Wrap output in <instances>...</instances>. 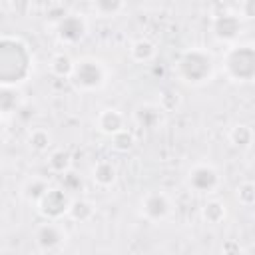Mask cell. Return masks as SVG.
Segmentation results:
<instances>
[{
    "label": "cell",
    "mask_w": 255,
    "mask_h": 255,
    "mask_svg": "<svg viewBox=\"0 0 255 255\" xmlns=\"http://www.w3.org/2000/svg\"><path fill=\"white\" fill-rule=\"evenodd\" d=\"M34 54L26 40L14 34L0 38V82L8 88H18L32 76Z\"/></svg>",
    "instance_id": "obj_1"
},
{
    "label": "cell",
    "mask_w": 255,
    "mask_h": 255,
    "mask_svg": "<svg viewBox=\"0 0 255 255\" xmlns=\"http://www.w3.org/2000/svg\"><path fill=\"white\" fill-rule=\"evenodd\" d=\"M215 74V58L205 48H185L173 62V76L177 82L197 88L211 82Z\"/></svg>",
    "instance_id": "obj_2"
},
{
    "label": "cell",
    "mask_w": 255,
    "mask_h": 255,
    "mask_svg": "<svg viewBox=\"0 0 255 255\" xmlns=\"http://www.w3.org/2000/svg\"><path fill=\"white\" fill-rule=\"evenodd\" d=\"M223 76L233 84L255 82V42H235L221 58Z\"/></svg>",
    "instance_id": "obj_3"
},
{
    "label": "cell",
    "mask_w": 255,
    "mask_h": 255,
    "mask_svg": "<svg viewBox=\"0 0 255 255\" xmlns=\"http://www.w3.org/2000/svg\"><path fill=\"white\" fill-rule=\"evenodd\" d=\"M108 66L96 56H82L74 64L70 82L80 92H98L108 84Z\"/></svg>",
    "instance_id": "obj_4"
},
{
    "label": "cell",
    "mask_w": 255,
    "mask_h": 255,
    "mask_svg": "<svg viewBox=\"0 0 255 255\" xmlns=\"http://www.w3.org/2000/svg\"><path fill=\"white\" fill-rule=\"evenodd\" d=\"M185 185L195 195L209 197L221 187V173L209 161H197L185 171Z\"/></svg>",
    "instance_id": "obj_5"
},
{
    "label": "cell",
    "mask_w": 255,
    "mask_h": 255,
    "mask_svg": "<svg viewBox=\"0 0 255 255\" xmlns=\"http://www.w3.org/2000/svg\"><path fill=\"white\" fill-rule=\"evenodd\" d=\"M175 205L169 193L161 189H149L139 197V215L149 223H163L171 217Z\"/></svg>",
    "instance_id": "obj_6"
},
{
    "label": "cell",
    "mask_w": 255,
    "mask_h": 255,
    "mask_svg": "<svg viewBox=\"0 0 255 255\" xmlns=\"http://www.w3.org/2000/svg\"><path fill=\"white\" fill-rule=\"evenodd\" d=\"M32 239L42 253H60L68 243V229L54 219H44V223L34 227Z\"/></svg>",
    "instance_id": "obj_7"
},
{
    "label": "cell",
    "mask_w": 255,
    "mask_h": 255,
    "mask_svg": "<svg viewBox=\"0 0 255 255\" xmlns=\"http://www.w3.org/2000/svg\"><path fill=\"white\" fill-rule=\"evenodd\" d=\"M72 199L74 197L62 185H50V189L36 203V209L44 219L60 221L62 217H68V209H70Z\"/></svg>",
    "instance_id": "obj_8"
},
{
    "label": "cell",
    "mask_w": 255,
    "mask_h": 255,
    "mask_svg": "<svg viewBox=\"0 0 255 255\" xmlns=\"http://www.w3.org/2000/svg\"><path fill=\"white\" fill-rule=\"evenodd\" d=\"M88 20L84 14H66L58 20L56 24V38L62 46H76L80 42H84V38L88 36Z\"/></svg>",
    "instance_id": "obj_9"
},
{
    "label": "cell",
    "mask_w": 255,
    "mask_h": 255,
    "mask_svg": "<svg viewBox=\"0 0 255 255\" xmlns=\"http://www.w3.org/2000/svg\"><path fill=\"white\" fill-rule=\"evenodd\" d=\"M211 34L217 42L235 44L243 34V18L233 12H221L211 20Z\"/></svg>",
    "instance_id": "obj_10"
},
{
    "label": "cell",
    "mask_w": 255,
    "mask_h": 255,
    "mask_svg": "<svg viewBox=\"0 0 255 255\" xmlns=\"http://www.w3.org/2000/svg\"><path fill=\"white\" fill-rule=\"evenodd\" d=\"M126 128V114L118 108H104L96 116V129L106 137H112Z\"/></svg>",
    "instance_id": "obj_11"
},
{
    "label": "cell",
    "mask_w": 255,
    "mask_h": 255,
    "mask_svg": "<svg viewBox=\"0 0 255 255\" xmlns=\"http://www.w3.org/2000/svg\"><path fill=\"white\" fill-rule=\"evenodd\" d=\"M163 120H165V112L161 110L159 104L145 102V104H139L133 110V122L141 129H149V131L151 129H157V128H161Z\"/></svg>",
    "instance_id": "obj_12"
},
{
    "label": "cell",
    "mask_w": 255,
    "mask_h": 255,
    "mask_svg": "<svg viewBox=\"0 0 255 255\" xmlns=\"http://www.w3.org/2000/svg\"><path fill=\"white\" fill-rule=\"evenodd\" d=\"M92 181L100 189H112L118 181V167L110 159H100L92 165Z\"/></svg>",
    "instance_id": "obj_13"
},
{
    "label": "cell",
    "mask_w": 255,
    "mask_h": 255,
    "mask_svg": "<svg viewBox=\"0 0 255 255\" xmlns=\"http://www.w3.org/2000/svg\"><path fill=\"white\" fill-rule=\"evenodd\" d=\"M199 215L203 219V223L207 225H221L227 217V205L219 199V197H205V201L199 207Z\"/></svg>",
    "instance_id": "obj_14"
},
{
    "label": "cell",
    "mask_w": 255,
    "mask_h": 255,
    "mask_svg": "<svg viewBox=\"0 0 255 255\" xmlns=\"http://www.w3.org/2000/svg\"><path fill=\"white\" fill-rule=\"evenodd\" d=\"M50 181L46 179V177H42V175H30L28 179H24V183H22V187H20V195L28 201V203H38L40 199H42V195L50 189Z\"/></svg>",
    "instance_id": "obj_15"
},
{
    "label": "cell",
    "mask_w": 255,
    "mask_h": 255,
    "mask_svg": "<svg viewBox=\"0 0 255 255\" xmlns=\"http://www.w3.org/2000/svg\"><path fill=\"white\" fill-rule=\"evenodd\" d=\"M129 60L135 64H147L157 56V46L149 38H135L128 48Z\"/></svg>",
    "instance_id": "obj_16"
},
{
    "label": "cell",
    "mask_w": 255,
    "mask_h": 255,
    "mask_svg": "<svg viewBox=\"0 0 255 255\" xmlns=\"http://www.w3.org/2000/svg\"><path fill=\"white\" fill-rule=\"evenodd\" d=\"M46 167L54 175H64L66 171L72 169V153L64 147H52L46 155Z\"/></svg>",
    "instance_id": "obj_17"
},
{
    "label": "cell",
    "mask_w": 255,
    "mask_h": 255,
    "mask_svg": "<svg viewBox=\"0 0 255 255\" xmlns=\"http://www.w3.org/2000/svg\"><path fill=\"white\" fill-rule=\"evenodd\" d=\"M227 141L237 149H249L255 143V131L247 124H233L227 131Z\"/></svg>",
    "instance_id": "obj_18"
},
{
    "label": "cell",
    "mask_w": 255,
    "mask_h": 255,
    "mask_svg": "<svg viewBox=\"0 0 255 255\" xmlns=\"http://www.w3.org/2000/svg\"><path fill=\"white\" fill-rule=\"evenodd\" d=\"M96 215V203L88 197H74L68 209V217L76 223H88Z\"/></svg>",
    "instance_id": "obj_19"
},
{
    "label": "cell",
    "mask_w": 255,
    "mask_h": 255,
    "mask_svg": "<svg viewBox=\"0 0 255 255\" xmlns=\"http://www.w3.org/2000/svg\"><path fill=\"white\" fill-rule=\"evenodd\" d=\"M28 147L34 151V153H48L54 145V137L50 133V129L46 128H32L28 131Z\"/></svg>",
    "instance_id": "obj_20"
},
{
    "label": "cell",
    "mask_w": 255,
    "mask_h": 255,
    "mask_svg": "<svg viewBox=\"0 0 255 255\" xmlns=\"http://www.w3.org/2000/svg\"><path fill=\"white\" fill-rule=\"evenodd\" d=\"M74 64H76V60H74L68 52L62 50V52L52 54L48 68H50L52 76H56V78H68V80H70V76H72V72H74Z\"/></svg>",
    "instance_id": "obj_21"
},
{
    "label": "cell",
    "mask_w": 255,
    "mask_h": 255,
    "mask_svg": "<svg viewBox=\"0 0 255 255\" xmlns=\"http://www.w3.org/2000/svg\"><path fill=\"white\" fill-rule=\"evenodd\" d=\"M126 8V0H94L92 10L98 18H118Z\"/></svg>",
    "instance_id": "obj_22"
},
{
    "label": "cell",
    "mask_w": 255,
    "mask_h": 255,
    "mask_svg": "<svg viewBox=\"0 0 255 255\" xmlns=\"http://www.w3.org/2000/svg\"><path fill=\"white\" fill-rule=\"evenodd\" d=\"M233 195H235V201L241 207H253L255 205V181L245 179V181L237 183Z\"/></svg>",
    "instance_id": "obj_23"
},
{
    "label": "cell",
    "mask_w": 255,
    "mask_h": 255,
    "mask_svg": "<svg viewBox=\"0 0 255 255\" xmlns=\"http://www.w3.org/2000/svg\"><path fill=\"white\" fill-rule=\"evenodd\" d=\"M110 141H112V149H114V151H118V153H126V151H129V149L135 145V135H133L131 129L126 128V129L118 131L116 135H112Z\"/></svg>",
    "instance_id": "obj_24"
},
{
    "label": "cell",
    "mask_w": 255,
    "mask_h": 255,
    "mask_svg": "<svg viewBox=\"0 0 255 255\" xmlns=\"http://www.w3.org/2000/svg\"><path fill=\"white\" fill-rule=\"evenodd\" d=\"M157 104H159V106H161V110L167 114V112H173V110H177V108H179L181 98H179V94H177L175 90L165 88V90H161V92H159V100H157Z\"/></svg>",
    "instance_id": "obj_25"
},
{
    "label": "cell",
    "mask_w": 255,
    "mask_h": 255,
    "mask_svg": "<svg viewBox=\"0 0 255 255\" xmlns=\"http://www.w3.org/2000/svg\"><path fill=\"white\" fill-rule=\"evenodd\" d=\"M6 8L16 18H26L32 12V0H6Z\"/></svg>",
    "instance_id": "obj_26"
},
{
    "label": "cell",
    "mask_w": 255,
    "mask_h": 255,
    "mask_svg": "<svg viewBox=\"0 0 255 255\" xmlns=\"http://www.w3.org/2000/svg\"><path fill=\"white\" fill-rule=\"evenodd\" d=\"M60 181H62V187H64L70 195L82 189V179H80V175H76L72 169H70V171H66L64 175H60Z\"/></svg>",
    "instance_id": "obj_27"
},
{
    "label": "cell",
    "mask_w": 255,
    "mask_h": 255,
    "mask_svg": "<svg viewBox=\"0 0 255 255\" xmlns=\"http://www.w3.org/2000/svg\"><path fill=\"white\" fill-rule=\"evenodd\" d=\"M239 16L243 20H255V0H241Z\"/></svg>",
    "instance_id": "obj_28"
}]
</instances>
